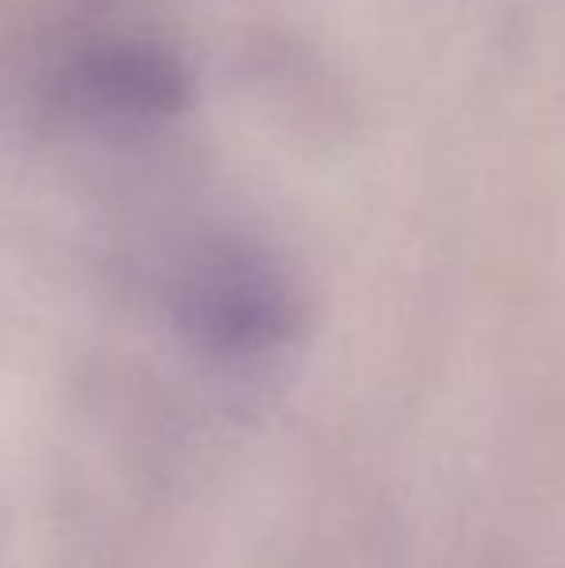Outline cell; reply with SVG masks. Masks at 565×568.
<instances>
[{
	"instance_id": "6da1fadb",
	"label": "cell",
	"mask_w": 565,
	"mask_h": 568,
	"mask_svg": "<svg viewBox=\"0 0 565 568\" xmlns=\"http://www.w3.org/2000/svg\"><path fill=\"white\" fill-rule=\"evenodd\" d=\"M174 322L190 344L218 359H264L294 341L302 302L291 275L249 244H213L174 278Z\"/></svg>"
},
{
	"instance_id": "7a4b0ae2",
	"label": "cell",
	"mask_w": 565,
	"mask_h": 568,
	"mask_svg": "<svg viewBox=\"0 0 565 568\" xmlns=\"http://www.w3.org/2000/svg\"><path fill=\"white\" fill-rule=\"evenodd\" d=\"M59 98L78 116L109 124H163L194 98L190 70L155 39H101L67 62Z\"/></svg>"
}]
</instances>
